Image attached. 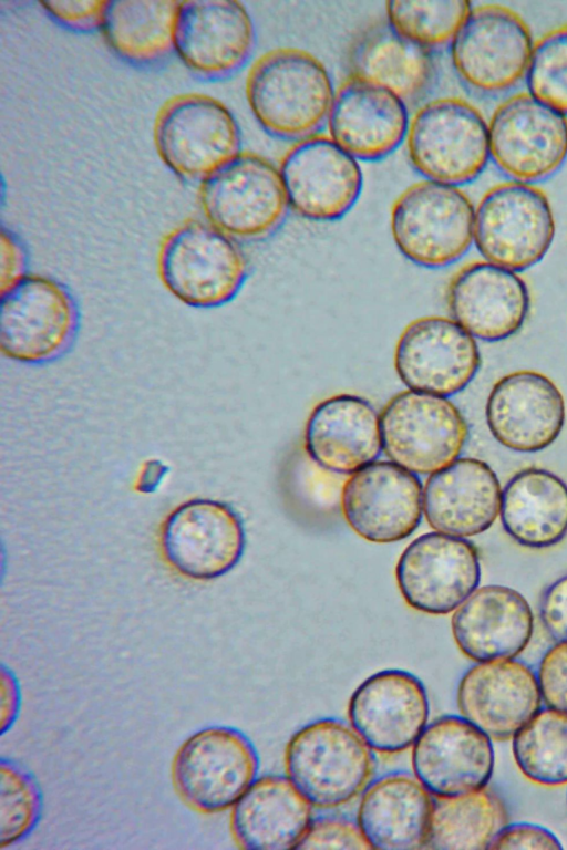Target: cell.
Wrapping results in <instances>:
<instances>
[{
    "label": "cell",
    "mask_w": 567,
    "mask_h": 850,
    "mask_svg": "<svg viewBox=\"0 0 567 850\" xmlns=\"http://www.w3.org/2000/svg\"><path fill=\"white\" fill-rule=\"evenodd\" d=\"M334 92L324 64L295 46L261 54L245 83L247 104L257 123L269 135L295 142L327 124Z\"/></svg>",
    "instance_id": "6da1fadb"
},
{
    "label": "cell",
    "mask_w": 567,
    "mask_h": 850,
    "mask_svg": "<svg viewBox=\"0 0 567 850\" xmlns=\"http://www.w3.org/2000/svg\"><path fill=\"white\" fill-rule=\"evenodd\" d=\"M157 274L181 303L214 309L234 300L248 277V260L239 241L206 220H187L162 240Z\"/></svg>",
    "instance_id": "7a4b0ae2"
},
{
    "label": "cell",
    "mask_w": 567,
    "mask_h": 850,
    "mask_svg": "<svg viewBox=\"0 0 567 850\" xmlns=\"http://www.w3.org/2000/svg\"><path fill=\"white\" fill-rule=\"evenodd\" d=\"M286 776L318 809L343 806L371 782L373 750L339 719L312 721L296 730L284 755Z\"/></svg>",
    "instance_id": "3957f363"
},
{
    "label": "cell",
    "mask_w": 567,
    "mask_h": 850,
    "mask_svg": "<svg viewBox=\"0 0 567 850\" xmlns=\"http://www.w3.org/2000/svg\"><path fill=\"white\" fill-rule=\"evenodd\" d=\"M475 207L458 186L422 179L393 201L390 229L396 249L426 269L445 268L474 243Z\"/></svg>",
    "instance_id": "277c9868"
},
{
    "label": "cell",
    "mask_w": 567,
    "mask_h": 850,
    "mask_svg": "<svg viewBox=\"0 0 567 850\" xmlns=\"http://www.w3.org/2000/svg\"><path fill=\"white\" fill-rule=\"evenodd\" d=\"M404 143L424 179L458 187L476 179L489 159L488 123L473 104L455 96L423 103L410 117Z\"/></svg>",
    "instance_id": "5b68a950"
},
{
    "label": "cell",
    "mask_w": 567,
    "mask_h": 850,
    "mask_svg": "<svg viewBox=\"0 0 567 850\" xmlns=\"http://www.w3.org/2000/svg\"><path fill=\"white\" fill-rule=\"evenodd\" d=\"M0 294L3 356L39 365L60 359L73 345L80 328L79 305L61 281L29 273Z\"/></svg>",
    "instance_id": "8992f818"
},
{
    "label": "cell",
    "mask_w": 567,
    "mask_h": 850,
    "mask_svg": "<svg viewBox=\"0 0 567 850\" xmlns=\"http://www.w3.org/2000/svg\"><path fill=\"white\" fill-rule=\"evenodd\" d=\"M198 199L205 220L237 241L271 236L290 209L278 166L252 152L199 183Z\"/></svg>",
    "instance_id": "52a82bcc"
},
{
    "label": "cell",
    "mask_w": 567,
    "mask_h": 850,
    "mask_svg": "<svg viewBox=\"0 0 567 850\" xmlns=\"http://www.w3.org/2000/svg\"><path fill=\"white\" fill-rule=\"evenodd\" d=\"M154 143L171 172L198 183L241 153L234 114L219 100L202 93L174 96L161 107Z\"/></svg>",
    "instance_id": "ba28073f"
},
{
    "label": "cell",
    "mask_w": 567,
    "mask_h": 850,
    "mask_svg": "<svg viewBox=\"0 0 567 850\" xmlns=\"http://www.w3.org/2000/svg\"><path fill=\"white\" fill-rule=\"evenodd\" d=\"M556 231L547 195L534 184L505 182L475 208L474 245L486 261L524 271L549 250Z\"/></svg>",
    "instance_id": "9c48e42d"
},
{
    "label": "cell",
    "mask_w": 567,
    "mask_h": 850,
    "mask_svg": "<svg viewBox=\"0 0 567 850\" xmlns=\"http://www.w3.org/2000/svg\"><path fill=\"white\" fill-rule=\"evenodd\" d=\"M380 428L386 457L416 475L453 463L468 437L467 422L449 397L408 388L385 403Z\"/></svg>",
    "instance_id": "30bf717a"
},
{
    "label": "cell",
    "mask_w": 567,
    "mask_h": 850,
    "mask_svg": "<svg viewBox=\"0 0 567 850\" xmlns=\"http://www.w3.org/2000/svg\"><path fill=\"white\" fill-rule=\"evenodd\" d=\"M258 770V753L241 730L208 726L179 746L172 777L189 807L215 813L231 808L256 780Z\"/></svg>",
    "instance_id": "8fae6325"
},
{
    "label": "cell",
    "mask_w": 567,
    "mask_h": 850,
    "mask_svg": "<svg viewBox=\"0 0 567 850\" xmlns=\"http://www.w3.org/2000/svg\"><path fill=\"white\" fill-rule=\"evenodd\" d=\"M534 44L519 14L488 3L472 8L450 44V55L456 75L466 86L494 95L526 77Z\"/></svg>",
    "instance_id": "7c38bea8"
},
{
    "label": "cell",
    "mask_w": 567,
    "mask_h": 850,
    "mask_svg": "<svg viewBox=\"0 0 567 850\" xmlns=\"http://www.w3.org/2000/svg\"><path fill=\"white\" fill-rule=\"evenodd\" d=\"M489 158L514 182L551 177L567 159V116L517 93L503 101L488 122Z\"/></svg>",
    "instance_id": "4fadbf2b"
},
{
    "label": "cell",
    "mask_w": 567,
    "mask_h": 850,
    "mask_svg": "<svg viewBox=\"0 0 567 850\" xmlns=\"http://www.w3.org/2000/svg\"><path fill=\"white\" fill-rule=\"evenodd\" d=\"M395 581L411 609L430 615L452 613L478 588L477 548L465 538L423 533L399 557Z\"/></svg>",
    "instance_id": "5bb4252c"
},
{
    "label": "cell",
    "mask_w": 567,
    "mask_h": 850,
    "mask_svg": "<svg viewBox=\"0 0 567 850\" xmlns=\"http://www.w3.org/2000/svg\"><path fill=\"white\" fill-rule=\"evenodd\" d=\"M290 209L312 221H334L354 207L363 188L357 158L329 135L296 141L278 166Z\"/></svg>",
    "instance_id": "9a60e30c"
},
{
    "label": "cell",
    "mask_w": 567,
    "mask_h": 850,
    "mask_svg": "<svg viewBox=\"0 0 567 850\" xmlns=\"http://www.w3.org/2000/svg\"><path fill=\"white\" fill-rule=\"evenodd\" d=\"M476 339L451 317L425 315L399 335L393 366L408 390L450 397L462 392L481 366Z\"/></svg>",
    "instance_id": "2e32d148"
},
{
    "label": "cell",
    "mask_w": 567,
    "mask_h": 850,
    "mask_svg": "<svg viewBox=\"0 0 567 850\" xmlns=\"http://www.w3.org/2000/svg\"><path fill=\"white\" fill-rule=\"evenodd\" d=\"M161 546L166 561L178 573L213 580L238 564L245 552L246 531L231 506L197 498L171 512L162 528Z\"/></svg>",
    "instance_id": "e0dca14e"
},
{
    "label": "cell",
    "mask_w": 567,
    "mask_h": 850,
    "mask_svg": "<svg viewBox=\"0 0 567 850\" xmlns=\"http://www.w3.org/2000/svg\"><path fill=\"white\" fill-rule=\"evenodd\" d=\"M342 516L365 541L392 543L410 537L423 517V485L391 460H375L350 475L341 491Z\"/></svg>",
    "instance_id": "ac0fdd59"
},
{
    "label": "cell",
    "mask_w": 567,
    "mask_h": 850,
    "mask_svg": "<svg viewBox=\"0 0 567 850\" xmlns=\"http://www.w3.org/2000/svg\"><path fill=\"white\" fill-rule=\"evenodd\" d=\"M347 714L350 726L374 753L394 755L412 748L429 724L430 701L417 676L388 668L355 687Z\"/></svg>",
    "instance_id": "d6986e66"
},
{
    "label": "cell",
    "mask_w": 567,
    "mask_h": 850,
    "mask_svg": "<svg viewBox=\"0 0 567 850\" xmlns=\"http://www.w3.org/2000/svg\"><path fill=\"white\" fill-rule=\"evenodd\" d=\"M255 44V24L241 2H179L174 53L196 76L220 80L233 75L248 62Z\"/></svg>",
    "instance_id": "ffe728a7"
},
{
    "label": "cell",
    "mask_w": 567,
    "mask_h": 850,
    "mask_svg": "<svg viewBox=\"0 0 567 850\" xmlns=\"http://www.w3.org/2000/svg\"><path fill=\"white\" fill-rule=\"evenodd\" d=\"M494 765L492 739L463 716L434 719L412 746L413 775L434 798L486 787Z\"/></svg>",
    "instance_id": "44dd1931"
},
{
    "label": "cell",
    "mask_w": 567,
    "mask_h": 850,
    "mask_svg": "<svg viewBox=\"0 0 567 850\" xmlns=\"http://www.w3.org/2000/svg\"><path fill=\"white\" fill-rule=\"evenodd\" d=\"M485 415L491 434L501 445L514 452L536 453L558 438L565 425L566 404L547 375L519 370L495 382Z\"/></svg>",
    "instance_id": "7402d4cb"
},
{
    "label": "cell",
    "mask_w": 567,
    "mask_h": 850,
    "mask_svg": "<svg viewBox=\"0 0 567 850\" xmlns=\"http://www.w3.org/2000/svg\"><path fill=\"white\" fill-rule=\"evenodd\" d=\"M446 304L451 318L475 339L497 342L522 329L530 296L516 271L477 260L454 273L446 289Z\"/></svg>",
    "instance_id": "603a6c76"
},
{
    "label": "cell",
    "mask_w": 567,
    "mask_h": 850,
    "mask_svg": "<svg viewBox=\"0 0 567 850\" xmlns=\"http://www.w3.org/2000/svg\"><path fill=\"white\" fill-rule=\"evenodd\" d=\"M542 701L537 675L513 659L476 663L456 688L461 716L495 740L513 738Z\"/></svg>",
    "instance_id": "cb8c5ba5"
},
{
    "label": "cell",
    "mask_w": 567,
    "mask_h": 850,
    "mask_svg": "<svg viewBox=\"0 0 567 850\" xmlns=\"http://www.w3.org/2000/svg\"><path fill=\"white\" fill-rule=\"evenodd\" d=\"M406 104L390 91L348 76L336 90L327 126L329 136L358 160H378L405 139Z\"/></svg>",
    "instance_id": "d4e9b609"
},
{
    "label": "cell",
    "mask_w": 567,
    "mask_h": 850,
    "mask_svg": "<svg viewBox=\"0 0 567 850\" xmlns=\"http://www.w3.org/2000/svg\"><path fill=\"white\" fill-rule=\"evenodd\" d=\"M303 444L309 458L322 469L351 475L383 452L380 413L355 394L326 397L307 418Z\"/></svg>",
    "instance_id": "484cf974"
},
{
    "label": "cell",
    "mask_w": 567,
    "mask_h": 850,
    "mask_svg": "<svg viewBox=\"0 0 567 850\" xmlns=\"http://www.w3.org/2000/svg\"><path fill=\"white\" fill-rule=\"evenodd\" d=\"M453 640L475 663L511 660L529 644L534 615L516 590L498 584L477 588L451 619Z\"/></svg>",
    "instance_id": "4316f807"
},
{
    "label": "cell",
    "mask_w": 567,
    "mask_h": 850,
    "mask_svg": "<svg viewBox=\"0 0 567 850\" xmlns=\"http://www.w3.org/2000/svg\"><path fill=\"white\" fill-rule=\"evenodd\" d=\"M502 487L497 475L482 459L458 457L431 474L423 486V515L437 532L467 538L480 535L496 520Z\"/></svg>",
    "instance_id": "83f0119b"
},
{
    "label": "cell",
    "mask_w": 567,
    "mask_h": 850,
    "mask_svg": "<svg viewBox=\"0 0 567 850\" xmlns=\"http://www.w3.org/2000/svg\"><path fill=\"white\" fill-rule=\"evenodd\" d=\"M346 64L348 76L390 91L406 106L424 99L437 75L434 52L400 34L385 19L358 31L348 46Z\"/></svg>",
    "instance_id": "f1b7e54d"
},
{
    "label": "cell",
    "mask_w": 567,
    "mask_h": 850,
    "mask_svg": "<svg viewBox=\"0 0 567 850\" xmlns=\"http://www.w3.org/2000/svg\"><path fill=\"white\" fill-rule=\"evenodd\" d=\"M434 799L414 775L386 774L360 795L357 823L371 849H423Z\"/></svg>",
    "instance_id": "f546056e"
},
{
    "label": "cell",
    "mask_w": 567,
    "mask_h": 850,
    "mask_svg": "<svg viewBox=\"0 0 567 850\" xmlns=\"http://www.w3.org/2000/svg\"><path fill=\"white\" fill-rule=\"evenodd\" d=\"M313 807L287 776L264 775L231 807L235 842L248 850L298 849Z\"/></svg>",
    "instance_id": "4dcf8cb0"
},
{
    "label": "cell",
    "mask_w": 567,
    "mask_h": 850,
    "mask_svg": "<svg viewBox=\"0 0 567 850\" xmlns=\"http://www.w3.org/2000/svg\"><path fill=\"white\" fill-rule=\"evenodd\" d=\"M499 516L520 546H555L567 535V484L547 469L524 468L502 490Z\"/></svg>",
    "instance_id": "1f68e13d"
},
{
    "label": "cell",
    "mask_w": 567,
    "mask_h": 850,
    "mask_svg": "<svg viewBox=\"0 0 567 850\" xmlns=\"http://www.w3.org/2000/svg\"><path fill=\"white\" fill-rule=\"evenodd\" d=\"M178 8L174 0L107 1L100 32L122 60L155 66L174 53Z\"/></svg>",
    "instance_id": "d6a6232c"
},
{
    "label": "cell",
    "mask_w": 567,
    "mask_h": 850,
    "mask_svg": "<svg viewBox=\"0 0 567 850\" xmlns=\"http://www.w3.org/2000/svg\"><path fill=\"white\" fill-rule=\"evenodd\" d=\"M508 823V811L493 789L435 798L426 848L440 850L489 849Z\"/></svg>",
    "instance_id": "836d02e7"
},
{
    "label": "cell",
    "mask_w": 567,
    "mask_h": 850,
    "mask_svg": "<svg viewBox=\"0 0 567 850\" xmlns=\"http://www.w3.org/2000/svg\"><path fill=\"white\" fill-rule=\"evenodd\" d=\"M519 771L545 787L567 784V713L539 709L512 738Z\"/></svg>",
    "instance_id": "e575fe53"
},
{
    "label": "cell",
    "mask_w": 567,
    "mask_h": 850,
    "mask_svg": "<svg viewBox=\"0 0 567 850\" xmlns=\"http://www.w3.org/2000/svg\"><path fill=\"white\" fill-rule=\"evenodd\" d=\"M472 8L466 0H392L385 3V20L400 34L435 52L452 43Z\"/></svg>",
    "instance_id": "d590c367"
},
{
    "label": "cell",
    "mask_w": 567,
    "mask_h": 850,
    "mask_svg": "<svg viewBox=\"0 0 567 850\" xmlns=\"http://www.w3.org/2000/svg\"><path fill=\"white\" fill-rule=\"evenodd\" d=\"M43 809L41 787L20 763L0 761V848L28 837L39 823Z\"/></svg>",
    "instance_id": "8d00e7d4"
},
{
    "label": "cell",
    "mask_w": 567,
    "mask_h": 850,
    "mask_svg": "<svg viewBox=\"0 0 567 850\" xmlns=\"http://www.w3.org/2000/svg\"><path fill=\"white\" fill-rule=\"evenodd\" d=\"M526 82L530 95L567 116V25L534 44Z\"/></svg>",
    "instance_id": "74e56055"
},
{
    "label": "cell",
    "mask_w": 567,
    "mask_h": 850,
    "mask_svg": "<svg viewBox=\"0 0 567 850\" xmlns=\"http://www.w3.org/2000/svg\"><path fill=\"white\" fill-rule=\"evenodd\" d=\"M300 850L326 849H371L364 839L357 821L340 817L313 818L303 839L298 846Z\"/></svg>",
    "instance_id": "f35d334b"
},
{
    "label": "cell",
    "mask_w": 567,
    "mask_h": 850,
    "mask_svg": "<svg viewBox=\"0 0 567 850\" xmlns=\"http://www.w3.org/2000/svg\"><path fill=\"white\" fill-rule=\"evenodd\" d=\"M536 675L547 707L567 713V641L557 642L544 654Z\"/></svg>",
    "instance_id": "ab89813d"
},
{
    "label": "cell",
    "mask_w": 567,
    "mask_h": 850,
    "mask_svg": "<svg viewBox=\"0 0 567 850\" xmlns=\"http://www.w3.org/2000/svg\"><path fill=\"white\" fill-rule=\"evenodd\" d=\"M107 1L51 0L41 2L44 12L58 24L76 32L100 31Z\"/></svg>",
    "instance_id": "60d3db41"
},
{
    "label": "cell",
    "mask_w": 567,
    "mask_h": 850,
    "mask_svg": "<svg viewBox=\"0 0 567 850\" xmlns=\"http://www.w3.org/2000/svg\"><path fill=\"white\" fill-rule=\"evenodd\" d=\"M489 849H563L558 837L549 829L528 822L507 823L492 842Z\"/></svg>",
    "instance_id": "b9f144b4"
},
{
    "label": "cell",
    "mask_w": 567,
    "mask_h": 850,
    "mask_svg": "<svg viewBox=\"0 0 567 850\" xmlns=\"http://www.w3.org/2000/svg\"><path fill=\"white\" fill-rule=\"evenodd\" d=\"M539 616L547 633L556 641H567V574L543 592Z\"/></svg>",
    "instance_id": "7bdbcfd3"
},
{
    "label": "cell",
    "mask_w": 567,
    "mask_h": 850,
    "mask_svg": "<svg viewBox=\"0 0 567 850\" xmlns=\"http://www.w3.org/2000/svg\"><path fill=\"white\" fill-rule=\"evenodd\" d=\"M0 292L29 274L24 246L11 230L2 228L0 236Z\"/></svg>",
    "instance_id": "ee69618b"
},
{
    "label": "cell",
    "mask_w": 567,
    "mask_h": 850,
    "mask_svg": "<svg viewBox=\"0 0 567 850\" xmlns=\"http://www.w3.org/2000/svg\"><path fill=\"white\" fill-rule=\"evenodd\" d=\"M19 683L10 668L1 667V734H4L14 724L20 709Z\"/></svg>",
    "instance_id": "f6af8a7d"
},
{
    "label": "cell",
    "mask_w": 567,
    "mask_h": 850,
    "mask_svg": "<svg viewBox=\"0 0 567 850\" xmlns=\"http://www.w3.org/2000/svg\"><path fill=\"white\" fill-rule=\"evenodd\" d=\"M168 470V466L161 459L146 460L137 477L136 490L142 494H153L159 488Z\"/></svg>",
    "instance_id": "bcb514c9"
}]
</instances>
